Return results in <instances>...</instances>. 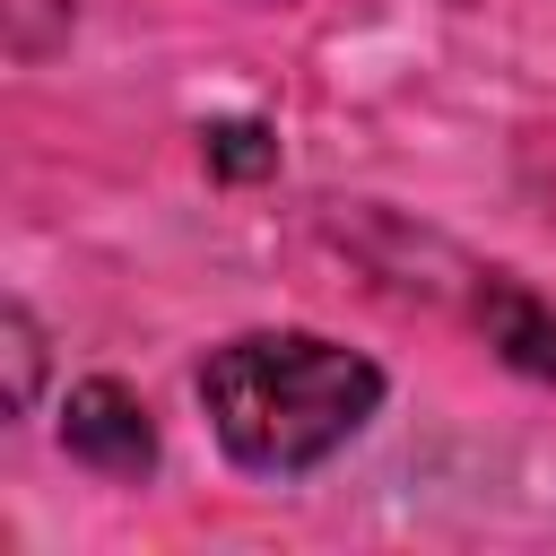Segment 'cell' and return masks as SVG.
Segmentation results:
<instances>
[{"mask_svg":"<svg viewBox=\"0 0 556 556\" xmlns=\"http://www.w3.org/2000/svg\"><path fill=\"white\" fill-rule=\"evenodd\" d=\"M200 408H208V434L226 443V460H243L261 478H295L365 434V417L382 408V365L339 339H313V330H243V339L208 348Z\"/></svg>","mask_w":556,"mask_h":556,"instance_id":"1","label":"cell"},{"mask_svg":"<svg viewBox=\"0 0 556 556\" xmlns=\"http://www.w3.org/2000/svg\"><path fill=\"white\" fill-rule=\"evenodd\" d=\"M61 452L104 469V478H148L156 469V426H148L139 391L96 374V382H70V400H61Z\"/></svg>","mask_w":556,"mask_h":556,"instance_id":"2","label":"cell"},{"mask_svg":"<svg viewBox=\"0 0 556 556\" xmlns=\"http://www.w3.org/2000/svg\"><path fill=\"white\" fill-rule=\"evenodd\" d=\"M478 330H486V348H495L504 365H521V374L556 382V304H539L530 287L495 278V287L478 295Z\"/></svg>","mask_w":556,"mask_h":556,"instance_id":"3","label":"cell"},{"mask_svg":"<svg viewBox=\"0 0 556 556\" xmlns=\"http://www.w3.org/2000/svg\"><path fill=\"white\" fill-rule=\"evenodd\" d=\"M200 139H208V165H217L226 182H252V174L278 165V139H269L261 122H208Z\"/></svg>","mask_w":556,"mask_h":556,"instance_id":"4","label":"cell"},{"mask_svg":"<svg viewBox=\"0 0 556 556\" xmlns=\"http://www.w3.org/2000/svg\"><path fill=\"white\" fill-rule=\"evenodd\" d=\"M0 356H9V417L35 408V374H43V339L26 304H0Z\"/></svg>","mask_w":556,"mask_h":556,"instance_id":"5","label":"cell"}]
</instances>
